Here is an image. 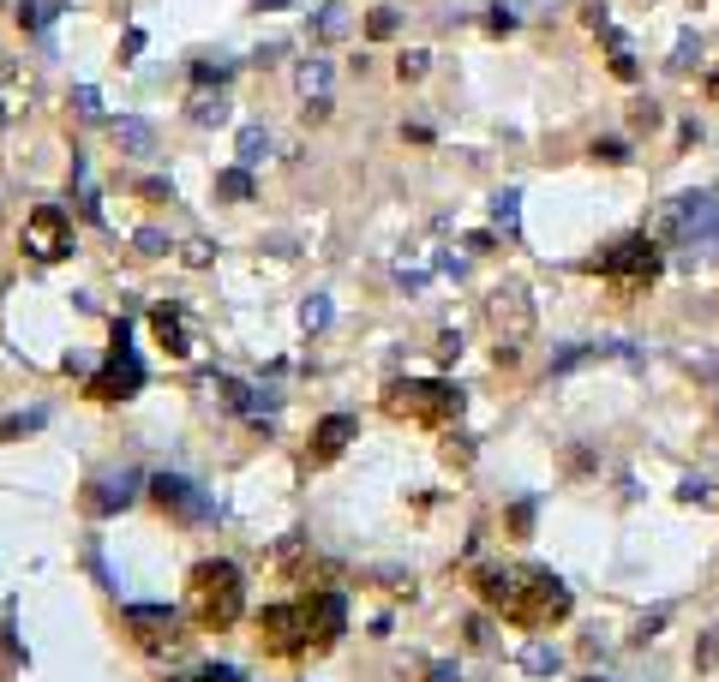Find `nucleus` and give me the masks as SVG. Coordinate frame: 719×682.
Segmentation results:
<instances>
[{
  "label": "nucleus",
  "mask_w": 719,
  "mask_h": 682,
  "mask_svg": "<svg viewBox=\"0 0 719 682\" xmlns=\"http://www.w3.org/2000/svg\"><path fill=\"white\" fill-rule=\"evenodd\" d=\"M151 330H156V341H163L174 360L193 348V341H186V323H181V311H174V306H156V311H151Z\"/></svg>",
  "instance_id": "obj_12"
},
{
  "label": "nucleus",
  "mask_w": 719,
  "mask_h": 682,
  "mask_svg": "<svg viewBox=\"0 0 719 682\" xmlns=\"http://www.w3.org/2000/svg\"><path fill=\"white\" fill-rule=\"evenodd\" d=\"M121 138H126V151H151V144H144V138H151V132H144V126H121Z\"/></svg>",
  "instance_id": "obj_17"
},
{
  "label": "nucleus",
  "mask_w": 719,
  "mask_h": 682,
  "mask_svg": "<svg viewBox=\"0 0 719 682\" xmlns=\"http://www.w3.org/2000/svg\"><path fill=\"white\" fill-rule=\"evenodd\" d=\"M432 682H456V676H450V664H438V676Z\"/></svg>",
  "instance_id": "obj_20"
},
{
  "label": "nucleus",
  "mask_w": 719,
  "mask_h": 682,
  "mask_svg": "<svg viewBox=\"0 0 719 682\" xmlns=\"http://www.w3.org/2000/svg\"><path fill=\"white\" fill-rule=\"evenodd\" d=\"M486 323L497 341H527L534 335V300H527L522 281H504V288L486 293Z\"/></svg>",
  "instance_id": "obj_6"
},
{
  "label": "nucleus",
  "mask_w": 719,
  "mask_h": 682,
  "mask_svg": "<svg viewBox=\"0 0 719 682\" xmlns=\"http://www.w3.org/2000/svg\"><path fill=\"white\" fill-rule=\"evenodd\" d=\"M594 270L606 276L618 293H641V288H654V281H659V240H654V234H624V240L612 246L606 258L594 264Z\"/></svg>",
  "instance_id": "obj_5"
},
{
  "label": "nucleus",
  "mask_w": 719,
  "mask_h": 682,
  "mask_svg": "<svg viewBox=\"0 0 719 682\" xmlns=\"http://www.w3.org/2000/svg\"><path fill=\"white\" fill-rule=\"evenodd\" d=\"M342 617L348 604L336 592H312V599H295V604H270L258 617V647L270 659H312V652L336 647L342 634Z\"/></svg>",
  "instance_id": "obj_2"
},
{
  "label": "nucleus",
  "mask_w": 719,
  "mask_h": 682,
  "mask_svg": "<svg viewBox=\"0 0 719 682\" xmlns=\"http://www.w3.org/2000/svg\"><path fill=\"white\" fill-rule=\"evenodd\" d=\"M132 492H138V473H109V485L91 492V509H114V503H126Z\"/></svg>",
  "instance_id": "obj_13"
},
{
  "label": "nucleus",
  "mask_w": 719,
  "mask_h": 682,
  "mask_svg": "<svg viewBox=\"0 0 719 682\" xmlns=\"http://www.w3.org/2000/svg\"><path fill=\"white\" fill-rule=\"evenodd\" d=\"M708 96H713V102H719V66H713V72H708Z\"/></svg>",
  "instance_id": "obj_19"
},
{
  "label": "nucleus",
  "mask_w": 719,
  "mask_h": 682,
  "mask_svg": "<svg viewBox=\"0 0 719 682\" xmlns=\"http://www.w3.org/2000/svg\"><path fill=\"white\" fill-rule=\"evenodd\" d=\"M348 443H355V420H348V413H330V420L318 425V437H312V467H330Z\"/></svg>",
  "instance_id": "obj_11"
},
{
  "label": "nucleus",
  "mask_w": 719,
  "mask_h": 682,
  "mask_svg": "<svg viewBox=\"0 0 719 682\" xmlns=\"http://www.w3.org/2000/svg\"><path fill=\"white\" fill-rule=\"evenodd\" d=\"M24 251H31L37 264H54L72 251V216L54 210V204H37L31 216H24Z\"/></svg>",
  "instance_id": "obj_7"
},
{
  "label": "nucleus",
  "mask_w": 719,
  "mask_h": 682,
  "mask_svg": "<svg viewBox=\"0 0 719 682\" xmlns=\"http://www.w3.org/2000/svg\"><path fill=\"white\" fill-rule=\"evenodd\" d=\"M246 611V581L240 569L223 557H204L193 575H186V617H193V629H234Z\"/></svg>",
  "instance_id": "obj_3"
},
{
  "label": "nucleus",
  "mask_w": 719,
  "mask_h": 682,
  "mask_svg": "<svg viewBox=\"0 0 719 682\" xmlns=\"http://www.w3.org/2000/svg\"><path fill=\"white\" fill-rule=\"evenodd\" d=\"M522 664H527V671H557V659H552L546 647H527V659H522Z\"/></svg>",
  "instance_id": "obj_16"
},
{
  "label": "nucleus",
  "mask_w": 719,
  "mask_h": 682,
  "mask_svg": "<svg viewBox=\"0 0 719 682\" xmlns=\"http://www.w3.org/2000/svg\"><path fill=\"white\" fill-rule=\"evenodd\" d=\"M474 592L504 622L534 629V634L557 629L569 617V587L552 569H534V562H486V569H474Z\"/></svg>",
  "instance_id": "obj_1"
},
{
  "label": "nucleus",
  "mask_w": 719,
  "mask_h": 682,
  "mask_svg": "<svg viewBox=\"0 0 719 682\" xmlns=\"http://www.w3.org/2000/svg\"><path fill=\"white\" fill-rule=\"evenodd\" d=\"M492 210H497V221H504V228H516V192H497Z\"/></svg>",
  "instance_id": "obj_15"
},
{
  "label": "nucleus",
  "mask_w": 719,
  "mask_h": 682,
  "mask_svg": "<svg viewBox=\"0 0 719 682\" xmlns=\"http://www.w3.org/2000/svg\"><path fill=\"white\" fill-rule=\"evenodd\" d=\"M223 198H246V174H223Z\"/></svg>",
  "instance_id": "obj_18"
},
{
  "label": "nucleus",
  "mask_w": 719,
  "mask_h": 682,
  "mask_svg": "<svg viewBox=\"0 0 719 682\" xmlns=\"http://www.w3.org/2000/svg\"><path fill=\"white\" fill-rule=\"evenodd\" d=\"M174 682H240V671H228V664H204L193 676H174Z\"/></svg>",
  "instance_id": "obj_14"
},
{
  "label": "nucleus",
  "mask_w": 719,
  "mask_h": 682,
  "mask_svg": "<svg viewBox=\"0 0 719 682\" xmlns=\"http://www.w3.org/2000/svg\"><path fill=\"white\" fill-rule=\"evenodd\" d=\"M132 641L151 647V652L181 647V617L174 611H132Z\"/></svg>",
  "instance_id": "obj_10"
},
{
  "label": "nucleus",
  "mask_w": 719,
  "mask_h": 682,
  "mask_svg": "<svg viewBox=\"0 0 719 682\" xmlns=\"http://www.w3.org/2000/svg\"><path fill=\"white\" fill-rule=\"evenodd\" d=\"M138 383H144V372H138V360H132V341H126V330H114V353H109V365L96 372L91 395H96V402H114V395H132Z\"/></svg>",
  "instance_id": "obj_8"
},
{
  "label": "nucleus",
  "mask_w": 719,
  "mask_h": 682,
  "mask_svg": "<svg viewBox=\"0 0 719 682\" xmlns=\"http://www.w3.org/2000/svg\"><path fill=\"white\" fill-rule=\"evenodd\" d=\"M151 497L163 503V515H181V521H210L216 515V503L204 497L193 479H181V473H163V479L151 485Z\"/></svg>",
  "instance_id": "obj_9"
},
{
  "label": "nucleus",
  "mask_w": 719,
  "mask_h": 682,
  "mask_svg": "<svg viewBox=\"0 0 719 682\" xmlns=\"http://www.w3.org/2000/svg\"><path fill=\"white\" fill-rule=\"evenodd\" d=\"M378 407H384L390 420H408V425L438 432V425H450L462 413V390L456 383H438V378H396V383H384Z\"/></svg>",
  "instance_id": "obj_4"
}]
</instances>
